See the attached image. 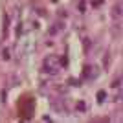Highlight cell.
I'll list each match as a JSON object with an SVG mask.
<instances>
[{
	"label": "cell",
	"mask_w": 123,
	"mask_h": 123,
	"mask_svg": "<svg viewBox=\"0 0 123 123\" xmlns=\"http://www.w3.org/2000/svg\"><path fill=\"white\" fill-rule=\"evenodd\" d=\"M42 66H44V72H48V74H55V72H59V64H57V57H53V55L46 57V59L42 61Z\"/></svg>",
	"instance_id": "1"
},
{
	"label": "cell",
	"mask_w": 123,
	"mask_h": 123,
	"mask_svg": "<svg viewBox=\"0 0 123 123\" xmlns=\"http://www.w3.org/2000/svg\"><path fill=\"white\" fill-rule=\"evenodd\" d=\"M98 75V70L94 66H88V68H85V77H88V79H94V77Z\"/></svg>",
	"instance_id": "2"
},
{
	"label": "cell",
	"mask_w": 123,
	"mask_h": 123,
	"mask_svg": "<svg viewBox=\"0 0 123 123\" xmlns=\"http://www.w3.org/2000/svg\"><path fill=\"white\" fill-rule=\"evenodd\" d=\"M105 96H107L105 92H99V94H98V101H99V103H101V101H105Z\"/></svg>",
	"instance_id": "3"
}]
</instances>
